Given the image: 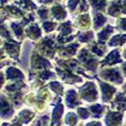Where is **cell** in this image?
I'll return each mask as SVG.
<instances>
[{
  "mask_svg": "<svg viewBox=\"0 0 126 126\" xmlns=\"http://www.w3.org/2000/svg\"><path fill=\"white\" fill-rule=\"evenodd\" d=\"M80 93L82 94V98L85 99L86 101H94L98 98V93L96 90V86L93 82H89V83H86L85 86L81 87Z\"/></svg>",
  "mask_w": 126,
  "mask_h": 126,
  "instance_id": "1",
  "label": "cell"
},
{
  "mask_svg": "<svg viewBox=\"0 0 126 126\" xmlns=\"http://www.w3.org/2000/svg\"><path fill=\"white\" fill-rule=\"evenodd\" d=\"M122 119H123V113L109 111L105 117V124L106 126H120Z\"/></svg>",
  "mask_w": 126,
  "mask_h": 126,
  "instance_id": "2",
  "label": "cell"
},
{
  "mask_svg": "<svg viewBox=\"0 0 126 126\" xmlns=\"http://www.w3.org/2000/svg\"><path fill=\"white\" fill-rule=\"evenodd\" d=\"M63 110H64V106L61 103H58L55 106V109L53 111V116H52V120H50V126H54L56 124L57 126H59L60 124V120L63 116Z\"/></svg>",
  "mask_w": 126,
  "mask_h": 126,
  "instance_id": "3",
  "label": "cell"
},
{
  "mask_svg": "<svg viewBox=\"0 0 126 126\" xmlns=\"http://www.w3.org/2000/svg\"><path fill=\"white\" fill-rule=\"evenodd\" d=\"M1 118H2V120L4 119H10V118L13 116V113H14V109L13 107L11 106V104L7 102L5 99H3V97L1 98Z\"/></svg>",
  "mask_w": 126,
  "mask_h": 126,
  "instance_id": "4",
  "label": "cell"
},
{
  "mask_svg": "<svg viewBox=\"0 0 126 126\" xmlns=\"http://www.w3.org/2000/svg\"><path fill=\"white\" fill-rule=\"evenodd\" d=\"M101 83V86H102V92H103V101H109L110 98L113 94L116 93V88L112 87V86H110L108 84H105V83Z\"/></svg>",
  "mask_w": 126,
  "mask_h": 126,
  "instance_id": "5",
  "label": "cell"
},
{
  "mask_svg": "<svg viewBox=\"0 0 126 126\" xmlns=\"http://www.w3.org/2000/svg\"><path fill=\"white\" fill-rule=\"evenodd\" d=\"M66 104H67L68 107H75L76 105L79 104L78 101V96L75 90H68L67 96H66Z\"/></svg>",
  "mask_w": 126,
  "mask_h": 126,
  "instance_id": "6",
  "label": "cell"
},
{
  "mask_svg": "<svg viewBox=\"0 0 126 126\" xmlns=\"http://www.w3.org/2000/svg\"><path fill=\"white\" fill-rule=\"evenodd\" d=\"M34 116H35L34 112H32L31 110L24 109V110H22V111L19 112L18 118H19V120L22 122V124H27V123H30V122L32 121V119L34 118Z\"/></svg>",
  "mask_w": 126,
  "mask_h": 126,
  "instance_id": "7",
  "label": "cell"
},
{
  "mask_svg": "<svg viewBox=\"0 0 126 126\" xmlns=\"http://www.w3.org/2000/svg\"><path fill=\"white\" fill-rule=\"evenodd\" d=\"M89 109L93 111L94 118H100V117H102V112H103L105 107L101 104H94V105L89 106Z\"/></svg>",
  "mask_w": 126,
  "mask_h": 126,
  "instance_id": "8",
  "label": "cell"
},
{
  "mask_svg": "<svg viewBox=\"0 0 126 126\" xmlns=\"http://www.w3.org/2000/svg\"><path fill=\"white\" fill-rule=\"evenodd\" d=\"M78 123V118L74 112H68L65 117V124L69 126H75Z\"/></svg>",
  "mask_w": 126,
  "mask_h": 126,
  "instance_id": "9",
  "label": "cell"
},
{
  "mask_svg": "<svg viewBox=\"0 0 126 126\" xmlns=\"http://www.w3.org/2000/svg\"><path fill=\"white\" fill-rule=\"evenodd\" d=\"M7 78L9 79H16V78H23V75L21 72H19L18 69H15L11 67L7 69Z\"/></svg>",
  "mask_w": 126,
  "mask_h": 126,
  "instance_id": "10",
  "label": "cell"
},
{
  "mask_svg": "<svg viewBox=\"0 0 126 126\" xmlns=\"http://www.w3.org/2000/svg\"><path fill=\"white\" fill-rule=\"evenodd\" d=\"M120 61V57L118 55L117 52H113L110 54V56L106 59V63L105 64H115L116 62H119Z\"/></svg>",
  "mask_w": 126,
  "mask_h": 126,
  "instance_id": "11",
  "label": "cell"
},
{
  "mask_svg": "<svg viewBox=\"0 0 126 126\" xmlns=\"http://www.w3.org/2000/svg\"><path fill=\"white\" fill-rule=\"evenodd\" d=\"M78 113H79V117L81 118V119H87V118L90 116L89 115V111H88V109L87 108H84V107H80V108H78Z\"/></svg>",
  "mask_w": 126,
  "mask_h": 126,
  "instance_id": "12",
  "label": "cell"
},
{
  "mask_svg": "<svg viewBox=\"0 0 126 126\" xmlns=\"http://www.w3.org/2000/svg\"><path fill=\"white\" fill-rule=\"evenodd\" d=\"M50 87H53V90H55L56 93L58 94H62L63 93V88H62V86L61 84H59L58 82H52V83L49 84Z\"/></svg>",
  "mask_w": 126,
  "mask_h": 126,
  "instance_id": "13",
  "label": "cell"
},
{
  "mask_svg": "<svg viewBox=\"0 0 126 126\" xmlns=\"http://www.w3.org/2000/svg\"><path fill=\"white\" fill-rule=\"evenodd\" d=\"M54 26H55V24H54V23H52V22H46V23H44V27L46 29L47 32L52 31V29H53Z\"/></svg>",
  "mask_w": 126,
  "mask_h": 126,
  "instance_id": "14",
  "label": "cell"
},
{
  "mask_svg": "<svg viewBox=\"0 0 126 126\" xmlns=\"http://www.w3.org/2000/svg\"><path fill=\"white\" fill-rule=\"evenodd\" d=\"M85 126H102V124H101V122H98V121H93V122H90V123L86 124Z\"/></svg>",
  "mask_w": 126,
  "mask_h": 126,
  "instance_id": "15",
  "label": "cell"
},
{
  "mask_svg": "<svg viewBox=\"0 0 126 126\" xmlns=\"http://www.w3.org/2000/svg\"><path fill=\"white\" fill-rule=\"evenodd\" d=\"M79 1V0H70V1H69V7H70V9H75V6H76L77 5V2Z\"/></svg>",
  "mask_w": 126,
  "mask_h": 126,
  "instance_id": "16",
  "label": "cell"
},
{
  "mask_svg": "<svg viewBox=\"0 0 126 126\" xmlns=\"http://www.w3.org/2000/svg\"><path fill=\"white\" fill-rule=\"evenodd\" d=\"M1 126H12V123H7V122H2Z\"/></svg>",
  "mask_w": 126,
  "mask_h": 126,
  "instance_id": "17",
  "label": "cell"
}]
</instances>
